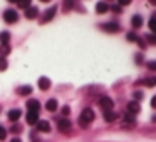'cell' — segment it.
<instances>
[{
	"label": "cell",
	"mask_w": 156,
	"mask_h": 142,
	"mask_svg": "<svg viewBox=\"0 0 156 142\" xmlns=\"http://www.w3.org/2000/svg\"><path fill=\"white\" fill-rule=\"evenodd\" d=\"M94 120V110L92 109H84L81 114V117H79V125H82V127H86V125L89 124V122Z\"/></svg>",
	"instance_id": "6da1fadb"
},
{
	"label": "cell",
	"mask_w": 156,
	"mask_h": 142,
	"mask_svg": "<svg viewBox=\"0 0 156 142\" xmlns=\"http://www.w3.org/2000/svg\"><path fill=\"white\" fill-rule=\"evenodd\" d=\"M4 20L7 22V24H15V22L19 20L17 12H15L14 8H9V10H5V12H4Z\"/></svg>",
	"instance_id": "7a4b0ae2"
},
{
	"label": "cell",
	"mask_w": 156,
	"mask_h": 142,
	"mask_svg": "<svg viewBox=\"0 0 156 142\" xmlns=\"http://www.w3.org/2000/svg\"><path fill=\"white\" fill-rule=\"evenodd\" d=\"M99 105H101V109L104 112H109V110H112V107H114V102H112L109 97H101L99 99Z\"/></svg>",
	"instance_id": "3957f363"
},
{
	"label": "cell",
	"mask_w": 156,
	"mask_h": 142,
	"mask_svg": "<svg viewBox=\"0 0 156 142\" xmlns=\"http://www.w3.org/2000/svg\"><path fill=\"white\" fill-rule=\"evenodd\" d=\"M102 30L114 34V32H119V30H121V27H119L118 22H108V24H102Z\"/></svg>",
	"instance_id": "277c9868"
},
{
	"label": "cell",
	"mask_w": 156,
	"mask_h": 142,
	"mask_svg": "<svg viewBox=\"0 0 156 142\" xmlns=\"http://www.w3.org/2000/svg\"><path fill=\"white\" fill-rule=\"evenodd\" d=\"M121 125H122V127H134V125H136V119H134V115L126 114L124 117H122V120H121Z\"/></svg>",
	"instance_id": "5b68a950"
},
{
	"label": "cell",
	"mask_w": 156,
	"mask_h": 142,
	"mask_svg": "<svg viewBox=\"0 0 156 142\" xmlns=\"http://www.w3.org/2000/svg\"><path fill=\"white\" fill-rule=\"evenodd\" d=\"M55 8H57V7H51V8H47V10H45L44 17H42V24H45V22H51L52 19H54V15H55Z\"/></svg>",
	"instance_id": "8992f818"
},
{
	"label": "cell",
	"mask_w": 156,
	"mask_h": 142,
	"mask_svg": "<svg viewBox=\"0 0 156 142\" xmlns=\"http://www.w3.org/2000/svg\"><path fill=\"white\" fill-rule=\"evenodd\" d=\"M141 110V105H139V102H129L128 104V114H131V115H134V114H138V112Z\"/></svg>",
	"instance_id": "52a82bcc"
},
{
	"label": "cell",
	"mask_w": 156,
	"mask_h": 142,
	"mask_svg": "<svg viewBox=\"0 0 156 142\" xmlns=\"http://www.w3.org/2000/svg\"><path fill=\"white\" fill-rule=\"evenodd\" d=\"M57 127H59V130H61V132H69V130H71V122H69L67 119H61L59 124H57Z\"/></svg>",
	"instance_id": "ba28073f"
},
{
	"label": "cell",
	"mask_w": 156,
	"mask_h": 142,
	"mask_svg": "<svg viewBox=\"0 0 156 142\" xmlns=\"http://www.w3.org/2000/svg\"><path fill=\"white\" fill-rule=\"evenodd\" d=\"M37 15H39V8L37 7H29L27 10H25V17L27 19H30V20H34V19H37Z\"/></svg>",
	"instance_id": "9c48e42d"
},
{
	"label": "cell",
	"mask_w": 156,
	"mask_h": 142,
	"mask_svg": "<svg viewBox=\"0 0 156 142\" xmlns=\"http://www.w3.org/2000/svg\"><path fill=\"white\" fill-rule=\"evenodd\" d=\"M37 85L42 89V90H49V89H51V80H49L47 77H41L37 80Z\"/></svg>",
	"instance_id": "30bf717a"
},
{
	"label": "cell",
	"mask_w": 156,
	"mask_h": 142,
	"mask_svg": "<svg viewBox=\"0 0 156 142\" xmlns=\"http://www.w3.org/2000/svg\"><path fill=\"white\" fill-rule=\"evenodd\" d=\"M27 109H29V112H39L41 110V104L35 99H32V100L27 102Z\"/></svg>",
	"instance_id": "8fae6325"
},
{
	"label": "cell",
	"mask_w": 156,
	"mask_h": 142,
	"mask_svg": "<svg viewBox=\"0 0 156 142\" xmlns=\"http://www.w3.org/2000/svg\"><path fill=\"white\" fill-rule=\"evenodd\" d=\"M39 122V114L37 112H27V124L35 125Z\"/></svg>",
	"instance_id": "7c38bea8"
},
{
	"label": "cell",
	"mask_w": 156,
	"mask_h": 142,
	"mask_svg": "<svg viewBox=\"0 0 156 142\" xmlns=\"http://www.w3.org/2000/svg\"><path fill=\"white\" fill-rule=\"evenodd\" d=\"M35 125H37V130H41V132H49L51 130V124H49L47 120H39Z\"/></svg>",
	"instance_id": "4fadbf2b"
},
{
	"label": "cell",
	"mask_w": 156,
	"mask_h": 142,
	"mask_svg": "<svg viewBox=\"0 0 156 142\" xmlns=\"http://www.w3.org/2000/svg\"><path fill=\"white\" fill-rule=\"evenodd\" d=\"M109 8L111 7H109L106 2H98V4H96V10H98V14H106Z\"/></svg>",
	"instance_id": "5bb4252c"
},
{
	"label": "cell",
	"mask_w": 156,
	"mask_h": 142,
	"mask_svg": "<svg viewBox=\"0 0 156 142\" xmlns=\"http://www.w3.org/2000/svg\"><path fill=\"white\" fill-rule=\"evenodd\" d=\"M45 109H47L49 112L57 110V100H55V99H49V100H47V104H45Z\"/></svg>",
	"instance_id": "9a60e30c"
},
{
	"label": "cell",
	"mask_w": 156,
	"mask_h": 142,
	"mask_svg": "<svg viewBox=\"0 0 156 142\" xmlns=\"http://www.w3.org/2000/svg\"><path fill=\"white\" fill-rule=\"evenodd\" d=\"M20 114H22V112L19 110V109H12V110L9 112V119H10L12 122H17L19 117H20Z\"/></svg>",
	"instance_id": "2e32d148"
},
{
	"label": "cell",
	"mask_w": 156,
	"mask_h": 142,
	"mask_svg": "<svg viewBox=\"0 0 156 142\" xmlns=\"http://www.w3.org/2000/svg\"><path fill=\"white\" fill-rule=\"evenodd\" d=\"M17 94L19 95H29V94H32V87L30 85H22V87L17 89Z\"/></svg>",
	"instance_id": "e0dca14e"
},
{
	"label": "cell",
	"mask_w": 156,
	"mask_h": 142,
	"mask_svg": "<svg viewBox=\"0 0 156 142\" xmlns=\"http://www.w3.org/2000/svg\"><path fill=\"white\" fill-rule=\"evenodd\" d=\"M10 40V34L9 32H0V45H9Z\"/></svg>",
	"instance_id": "ac0fdd59"
},
{
	"label": "cell",
	"mask_w": 156,
	"mask_h": 142,
	"mask_svg": "<svg viewBox=\"0 0 156 142\" xmlns=\"http://www.w3.org/2000/svg\"><path fill=\"white\" fill-rule=\"evenodd\" d=\"M131 25L134 29H139L143 25V19H141V15H134V17L131 19Z\"/></svg>",
	"instance_id": "d6986e66"
},
{
	"label": "cell",
	"mask_w": 156,
	"mask_h": 142,
	"mask_svg": "<svg viewBox=\"0 0 156 142\" xmlns=\"http://www.w3.org/2000/svg\"><path fill=\"white\" fill-rule=\"evenodd\" d=\"M116 119H118V114H114L112 110L104 112V120H106V122H114Z\"/></svg>",
	"instance_id": "ffe728a7"
},
{
	"label": "cell",
	"mask_w": 156,
	"mask_h": 142,
	"mask_svg": "<svg viewBox=\"0 0 156 142\" xmlns=\"http://www.w3.org/2000/svg\"><path fill=\"white\" fill-rule=\"evenodd\" d=\"M9 54H10V47L9 45H0V57L5 59V55H9Z\"/></svg>",
	"instance_id": "44dd1931"
},
{
	"label": "cell",
	"mask_w": 156,
	"mask_h": 142,
	"mask_svg": "<svg viewBox=\"0 0 156 142\" xmlns=\"http://www.w3.org/2000/svg\"><path fill=\"white\" fill-rule=\"evenodd\" d=\"M126 39H128L129 42H138V40H139V37L134 34V32H129V34H128V37H126Z\"/></svg>",
	"instance_id": "7402d4cb"
},
{
	"label": "cell",
	"mask_w": 156,
	"mask_h": 142,
	"mask_svg": "<svg viewBox=\"0 0 156 142\" xmlns=\"http://www.w3.org/2000/svg\"><path fill=\"white\" fill-rule=\"evenodd\" d=\"M141 84L148 85V87H153V85H156V79H146V80H143Z\"/></svg>",
	"instance_id": "603a6c76"
},
{
	"label": "cell",
	"mask_w": 156,
	"mask_h": 142,
	"mask_svg": "<svg viewBox=\"0 0 156 142\" xmlns=\"http://www.w3.org/2000/svg\"><path fill=\"white\" fill-rule=\"evenodd\" d=\"M148 25H149V29H151L153 34H156V19H151V20L148 22Z\"/></svg>",
	"instance_id": "cb8c5ba5"
},
{
	"label": "cell",
	"mask_w": 156,
	"mask_h": 142,
	"mask_svg": "<svg viewBox=\"0 0 156 142\" xmlns=\"http://www.w3.org/2000/svg\"><path fill=\"white\" fill-rule=\"evenodd\" d=\"M133 97H134V102L141 100V99H143V92H141V90H134V94H133Z\"/></svg>",
	"instance_id": "d4e9b609"
},
{
	"label": "cell",
	"mask_w": 156,
	"mask_h": 142,
	"mask_svg": "<svg viewBox=\"0 0 156 142\" xmlns=\"http://www.w3.org/2000/svg\"><path fill=\"white\" fill-rule=\"evenodd\" d=\"M7 60H5L4 57H0V70H5V69H7Z\"/></svg>",
	"instance_id": "484cf974"
},
{
	"label": "cell",
	"mask_w": 156,
	"mask_h": 142,
	"mask_svg": "<svg viewBox=\"0 0 156 142\" xmlns=\"http://www.w3.org/2000/svg\"><path fill=\"white\" fill-rule=\"evenodd\" d=\"M5 137H7V130H5V127L0 125V140H4Z\"/></svg>",
	"instance_id": "4316f807"
},
{
	"label": "cell",
	"mask_w": 156,
	"mask_h": 142,
	"mask_svg": "<svg viewBox=\"0 0 156 142\" xmlns=\"http://www.w3.org/2000/svg\"><path fill=\"white\" fill-rule=\"evenodd\" d=\"M146 40H148L149 44H156V34H153V35H146Z\"/></svg>",
	"instance_id": "83f0119b"
},
{
	"label": "cell",
	"mask_w": 156,
	"mask_h": 142,
	"mask_svg": "<svg viewBox=\"0 0 156 142\" xmlns=\"http://www.w3.org/2000/svg\"><path fill=\"white\" fill-rule=\"evenodd\" d=\"M148 69H149V70H153V72H154V70H156V60L148 62Z\"/></svg>",
	"instance_id": "f1b7e54d"
},
{
	"label": "cell",
	"mask_w": 156,
	"mask_h": 142,
	"mask_svg": "<svg viewBox=\"0 0 156 142\" xmlns=\"http://www.w3.org/2000/svg\"><path fill=\"white\" fill-rule=\"evenodd\" d=\"M19 7H20V8H25V10H27V8L29 7H30V4H29V2H19Z\"/></svg>",
	"instance_id": "f546056e"
},
{
	"label": "cell",
	"mask_w": 156,
	"mask_h": 142,
	"mask_svg": "<svg viewBox=\"0 0 156 142\" xmlns=\"http://www.w3.org/2000/svg\"><path fill=\"white\" fill-rule=\"evenodd\" d=\"M71 114V107H69V105H64V107H62V115H69Z\"/></svg>",
	"instance_id": "4dcf8cb0"
},
{
	"label": "cell",
	"mask_w": 156,
	"mask_h": 142,
	"mask_svg": "<svg viewBox=\"0 0 156 142\" xmlns=\"http://www.w3.org/2000/svg\"><path fill=\"white\" fill-rule=\"evenodd\" d=\"M20 130H22V129H20V125H17V124H15L14 127H12V132H15V134H19Z\"/></svg>",
	"instance_id": "1f68e13d"
},
{
	"label": "cell",
	"mask_w": 156,
	"mask_h": 142,
	"mask_svg": "<svg viewBox=\"0 0 156 142\" xmlns=\"http://www.w3.org/2000/svg\"><path fill=\"white\" fill-rule=\"evenodd\" d=\"M111 8H112V10L116 12V14H119V12L122 10V8H121V5H119V4H118V5H114V7H111Z\"/></svg>",
	"instance_id": "d6a6232c"
},
{
	"label": "cell",
	"mask_w": 156,
	"mask_h": 142,
	"mask_svg": "<svg viewBox=\"0 0 156 142\" xmlns=\"http://www.w3.org/2000/svg\"><path fill=\"white\" fill-rule=\"evenodd\" d=\"M64 7H66V12H67L69 8L72 7V2H66V4H64Z\"/></svg>",
	"instance_id": "836d02e7"
},
{
	"label": "cell",
	"mask_w": 156,
	"mask_h": 142,
	"mask_svg": "<svg viewBox=\"0 0 156 142\" xmlns=\"http://www.w3.org/2000/svg\"><path fill=\"white\" fill-rule=\"evenodd\" d=\"M151 107H153V109H156V95L151 99Z\"/></svg>",
	"instance_id": "e575fe53"
},
{
	"label": "cell",
	"mask_w": 156,
	"mask_h": 142,
	"mask_svg": "<svg viewBox=\"0 0 156 142\" xmlns=\"http://www.w3.org/2000/svg\"><path fill=\"white\" fill-rule=\"evenodd\" d=\"M136 60H138V64H141V60H143V57H141V55H139V54H138V55H136Z\"/></svg>",
	"instance_id": "d590c367"
},
{
	"label": "cell",
	"mask_w": 156,
	"mask_h": 142,
	"mask_svg": "<svg viewBox=\"0 0 156 142\" xmlns=\"http://www.w3.org/2000/svg\"><path fill=\"white\" fill-rule=\"evenodd\" d=\"M10 142H22V140H20V139H19V137H14V139H12Z\"/></svg>",
	"instance_id": "8d00e7d4"
},
{
	"label": "cell",
	"mask_w": 156,
	"mask_h": 142,
	"mask_svg": "<svg viewBox=\"0 0 156 142\" xmlns=\"http://www.w3.org/2000/svg\"><path fill=\"white\" fill-rule=\"evenodd\" d=\"M35 142H42V140H35Z\"/></svg>",
	"instance_id": "74e56055"
}]
</instances>
